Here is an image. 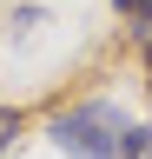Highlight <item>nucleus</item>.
<instances>
[{
	"mask_svg": "<svg viewBox=\"0 0 152 159\" xmlns=\"http://www.w3.org/2000/svg\"><path fill=\"white\" fill-rule=\"evenodd\" d=\"M53 146H60L66 159H126V113L112 106V99H86V106H66L60 119H53Z\"/></svg>",
	"mask_w": 152,
	"mask_h": 159,
	"instance_id": "f257e3e1",
	"label": "nucleus"
},
{
	"mask_svg": "<svg viewBox=\"0 0 152 159\" xmlns=\"http://www.w3.org/2000/svg\"><path fill=\"white\" fill-rule=\"evenodd\" d=\"M13 133H20V113H7V106H0V152L13 146Z\"/></svg>",
	"mask_w": 152,
	"mask_h": 159,
	"instance_id": "f03ea898",
	"label": "nucleus"
},
{
	"mask_svg": "<svg viewBox=\"0 0 152 159\" xmlns=\"http://www.w3.org/2000/svg\"><path fill=\"white\" fill-rule=\"evenodd\" d=\"M112 7H119L126 20H152V0H112Z\"/></svg>",
	"mask_w": 152,
	"mask_h": 159,
	"instance_id": "7ed1b4c3",
	"label": "nucleus"
}]
</instances>
